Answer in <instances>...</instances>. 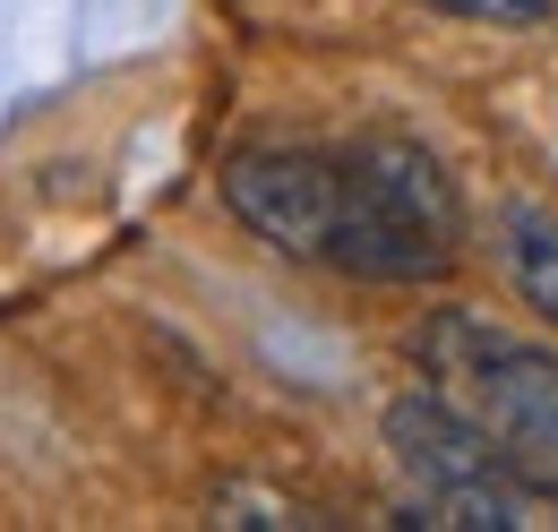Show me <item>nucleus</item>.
I'll return each mask as SVG.
<instances>
[{"mask_svg":"<svg viewBox=\"0 0 558 532\" xmlns=\"http://www.w3.org/2000/svg\"><path fill=\"white\" fill-rule=\"evenodd\" d=\"M215 524H267V532H292V524H318L310 507H292L276 489H223L215 498Z\"/></svg>","mask_w":558,"mask_h":532,"instance_id":"20e7f679","label":"nucleus"},{"mask_svg":"<svg viewBox=\"0 0 558 532\" xmlns=\"http://www.w3.org/2000/svg\"><path fill=\"white\" fill-rule=\"evenodd\" d=\"M223 206L276 250V258L327 266L336 215H344V164L336 155H301V146H250L223 164Z\"/></svg>","mask_w":558,"mask_h":532,"instance_id":"f03ea898","label":"nucleus"},{"mask_svg":"<svg viewBox=\"0 0 558 532\" xmlns=\"http://www.w3.org/2000/svg\"><path fill=\"white\" fill-rule=\"evenodd\" d=\"M421 9H438V17H482V26H542V17H558V0H421Z\"/></svg>","mask_w":558,"mask_h":532,"instance_id":"39448f33","label":"nucleus"},{"mask_svg":"<svg viewBox=\"0 0 558 532\" xmlns=\"http://www.w3.org/2000/svg\"><path fill=\"white\" fill-rule=\"evenodd\" d=\"M413 361L429 378L464 387V403L489 421V438L542 489H558V352L507 335L482 310H429L413 335Z\"/></svg>","mask_w":558,"mask_h":532,"instance_id":"f257e3e1","label":"nucleus"},{"mask_svg":"<svg viewBox=\"0 0 558 532\" xmlns=\"http://www.w3.org/2000/svg\"><path fill=\"white\" fill-rule=\"evenodd\" d=\"M498 250H507L515 292L558 327V215H542V206H507V215H498Z\"/></svg>","mask_w":558,"mask_h":532,"instance_id":"7ed1b4c3","label":"nucleus"}]
</instances>
